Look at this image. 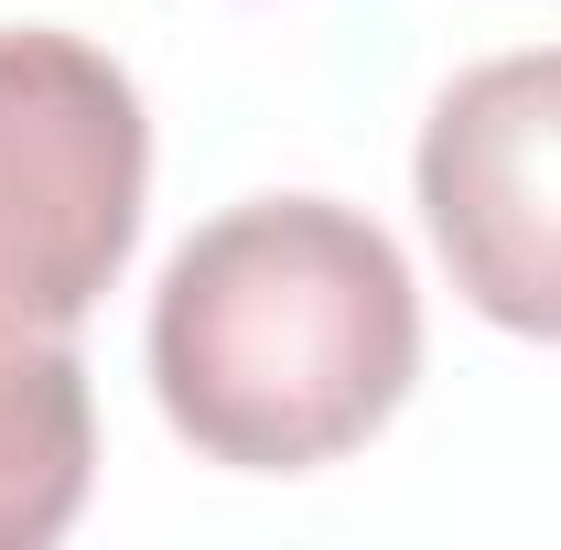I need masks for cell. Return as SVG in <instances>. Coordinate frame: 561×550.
Segmentation results:
<instances>
[{"instance_id":"cell-1","label":"cell","mask_w":561,"mask_h":550,"mask_svg":"<svg viewBox=\"0 0 561 550\" xmlns=\"http://www.w3.org/2000/svg\"><path fill=\"white\" fill-rule=\"evenodd\" d=\"M421 378V291L389 227L335 195H260L173 249L151 291L162 421L238 475L356 454Z\"/></svg>"},{"instance_id":"cell-3","label":"cell","mask_w":561,"mask_h":550,"mask_svg":"<svg viewBox=\"0 0 561 550\" xmlns=\"http://www.w3.org/2000/svg\"><path fill=\"white\" fill-rule=\"evenodd\" d=\"M421 216L486 324L561 345V44L496 55L432 98Z\"/></svg>"},{"instance_id":"cell-4","label":"cell","mask_w":561,"mask_h":550,"mask_svg":"<svg viewBox=\"0 0 561 550\" xmlns=\"http://www.w3.org/2000/svg\"><path fill=\"white\" fill-rule=\"evenodd\" d=\"M98 465V400L66 335L0 324V550H44L76 529Z\"/></svg>"},{"instance_id":"cell-2","label":"cell","mask_w":561,"mask_h":550,"mask_svg":"<svg viewBox=\"0 0 561 550\" xmlns=\"http://www.w3.org/2000/svg\"><path fill=\"white\" fill-rule=\"evenodd\" d=\"M151 195L140 87L76 33H0V324L76 335L130 271Z\"/></svg>"}]
</instances>
